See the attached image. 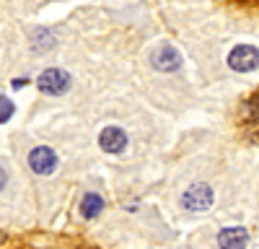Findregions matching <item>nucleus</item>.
<instances>
[{
    "mask_svg": "<svg viewBox=\"0 0 259 249\" xmlns=\"http://www.w3.org/2000/svg\"><path fill=\"white\" fill-rule=\"evenodd\" d=\"M29 166H31V172L34 174H41V177H47L57 169V156L52 148H47V145H39V148H34L29 153Z\"/></svg>",
    "mask_w": 259,
    "mask_h": 249,
    "instance_id": "39448f33",
    "label": "nucleus"
},
{
    "mask_svg": "<svg viewBox=\"0 0 259 249\" xmlns=\"http://www.w3.org/2000/svg\"><path fill=\"white\" fill-rule=\"evenodd\" d=\"M99 143L106 153H122L127 148V133L122 128H106L99 135Z\"/></svg>",
    "mask_w": 259,
    "mask_h": 249,
    "instance_id": "423d86ee",
    "label": "nucleus"
},
{
    "mask_svg": "<svg viewBox=\"0 0 259 249\" xmlns=\"http://www.w3.org/2000/svg\"><path fill=\"white\" fill-rule=\"evenodd\" d=\"M150 62H153V68L161 70V73H174L182 68V52L171 45H161L153 55H150Z\"/></svg>",
    "mask_w": 259,
    "mask_h": 249,
    "instance_id": "20e7f679",
    "label": "nucleus"
},
{
    "mask_svg": "<svg viewBox=\"0 0 259 249\" xmlns=\"http://www.w3.org/2000/svg\"><path fill=\"white\" fill-rule=\"evenodd\" d=\"M6 182H8V174H6V169H3V166H0V190L6 187Z\"/></svg>",
    "mask_w": 259,
    "mask_h": 249,
    "instance_id": "9b49d317",
    "label": "nucleus"
},
{
    "mask_svg": "<svg viewBox=\"0 0 259 249\" xmlns=\"http://www.w3.org/2000/svg\"><path fill=\"white\" fill-rule=\"evenodd\" d=\"M70 75L65 73V70H60V68H50V70H45L39 78H36V86H39V91L41 94H50V96H62L65 91L70 89Z\"/></svg>",
    "mask_w": 259,
    "mask_h": 249,
    "instance_id": "f03ea898",
    "label": "nucleus"
},
{
    "mask_svg": "<svg viewBox=\"0 0 259 249\" xmlns=\"http://www.w3.org/2000/svg\"><path fill=\"white\" fill-rule=\"evenodd\" d=\"M256 62H259V52L251 45H239V47H233L231 55H228V65L233 70H239V73L256 70Z\"/></svg>",
    "mask_w": 259,
    "mask_h": 249,
    "instance_id": "7ed1b4c3",
    "label": "nucleus"
},
{
    "mask_svg": "<svg viewBox=\"0 0 259 249\" xmlns=\"http://www.w3.org/2000/svg\"><path fill=\"white\" fill-rule=\"evenodd\" d=\"M13 112H16L13 101H11L8 96H0V122H8V119L13 117Z\"/></svg>",
    "mask_w": 259,
    "mask_h": 249,
    "instance_id": "9d476101",
    "label": "nucleus"
},
{
    "mask_svg": "<svg viewBox=\"0 0 259 249\" xmlns=\"http://www.w3.org/2000/svg\"><path fill=\"white\" fill-rule=\"evenodd\" d=\"M31 42H34V50L41 52V50H50V47L55 45V36H52V31H47V29H36L34 36H31Z\"/></svg>",
    "mask_w": 259,
    "mask_h": 249,
    "instance_id": "1a4fd4ad",
    "label": "nucleus"
},
{
    "mask_svg": "<svg viewBox=\"0 0 259 249\" xmlns=\"http://www.w3.org/2000/svg\"><path fill=\"white\" fill-rule=\"evenodd\" d=\"M215 195H212V187L205 182H194L192 187H187V192L182 195V205L184 211H194V213H202L212 205Z\"/></svg>",
    "mask_w": 259,
    "mask_h": 249,
    "instance_id": "f257e3e1",
    "label": "nucleus"
},
{
    "mask_svg": "<svg viewBox=\"0 0 259 249\" xmlns=\"http://www.w3.org/2000/svg\"><path fill=\"white\" fill-rule=\"evenodd\" d=\"M218 244H221V249H246L249 234H246V228H241V226L223 228V231L218 234Z\"/></svg>",
    "mask_w": 259,
    "mask_h": 249,
    "instance_id": "0eeeda50",
    "label": "nucleus"
},
{
    "mask_svg": "<svg viewBox=\"0 0 259 249\" xmlns=\"http://www.w3.org/2000/svg\"><path fill=\"white\" fill-rule=\"evenodd\" d=\"M101 211H104V197H101V195L89 192V195L83 197V205H80V213H83V218H96Z\"/></svg>",
    "mask_w": 259,
    "mask_h": 249,
    "instance_id": "6e6552de",
    "label": "nucleus"
}]
</instances>
